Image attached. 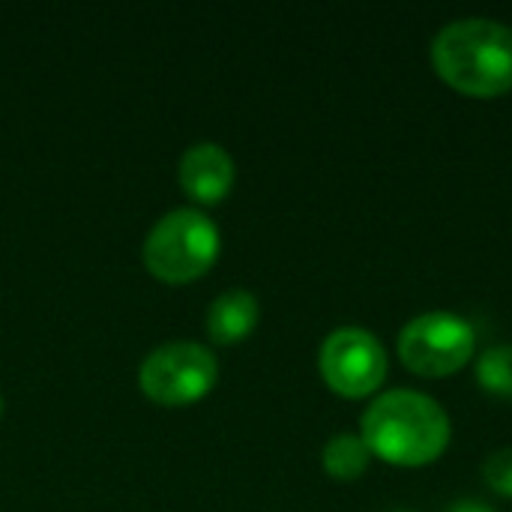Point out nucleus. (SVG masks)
I'll list each match as a JSON object with an SVG mask.
<instances>
[{
  "label": "nucleus",
  "instance_id": "nucleus-8",
  "mask_svg": "<svg viewBox=\"0 0 512 512\" xmlns=\"http://www.w3.org/2000/svg\"><path fill=\"white\" fill-rule=\"evenodd\" d=\"M258 321H261L258 297L246 288H231L210 303L207 336L216 345H240L255 333Z\"/></svg>",
  "mask_w": 512,
  "mask_h": 512
},
{
  "label": "nucleus",
  "instance_id": "nucleus-6",
  "mask_svg": "<svg viewBox=\"0 0 512 512\" xmlns=\"http://www.w3.org/2000/svg\"><path fill=\"white\" fill-rule=\"evenodd\" d=\"M318 369L333 393L345 399H366L384 384L390 363L375 333L363 327H339L324 339Z\"/></svg>",
  "mask_w": 512,
  "mask_h": 512
},
{
  "label": "nucleus",
  "instance_id": "nucleus-3",
  "mask_svg": "<svg viewBox=\"0 0 512 512\" xmlns=\"http://www.w3.org/2000/svg\"><path fill=\"white\" fill-rule=\"evenodd\" d=\"M219 252V225L195 207H177L150 228L141 246V261L153 279L165 285H189L210 273Z\"/></svg>",
  "mask_w": 512,
  "mask_h": 512
},
{
  "label": "nucleus",
  "instance_id": "nucleus-7",
  "mask_svg": "<svg viewBox=\"0 0 512 512\" xmlns=\"http://www.w3.org/2000/svg\"><path fill=\"white\" fill-rule=\"evenodd\" d=\"M180 189L195 201V204H219L228 198L237 180V168L231 153L216 144V141H198L183 150L180 165H177Z\"/></svg>",
  "mask_w": 512,
  "mask_h": 512
},
{
  "label": "nucleus",
  "instance_id": "nucleus-2",
  "mask_svg": "<svg viewBox=\"0 0 512 512\" xmlns=\"http://www.w3.org/2000/svg\"><path fill=\"white\" fill-rule=\"evenodd\" d=\"M432 66L465 96H504L512 87V27L492 18L450 21L432 42Z\"/></svg>",
  "mask_w": 512,
  "mask_h": 512
},
{
  "label": "nucleus",
  "instance_id": "nucleus-11",
  "mask_svg": "<svg viewBox=\"0 0 512 512\" xmlns=\"http://www.w3.org/2000/svg\"><path fill=\"white\" fill-rule=\"evenodd\" d=\"M483 480L489 483V489H495L498 495L512 498V450H498L486 459L483 465Z\"/></svg>",
  "mask_w": 512,
  "mask_h": 512
},
{
  "label": "nucleus",
  "instance_id": "nucleus-4",
  "mask_svg": "<svg viewBox=\"0 0 512 512\" xmlns=\"http://www.w3.org/2000/svg\"><path fill=\"white\" fill-rule=\"evenodd\" d=\"M219 381V363L207 345L165 342L138 366V390L162 408H186L201 402Z\"/></svg>",
  "mask_w": 512,
  "mask_h": 512
},
{
  "label": "nucleus",
  "instance_id": "nucleus-9",
  "mask_svg": "<svg viewBox=\"0 0 512 512\" xmlns=\"http://www.w3.org/2000/svg\"><path fill=\"white\" fill-rule=\"evenodd\" d=\"M372 462V453L366 447V441L360 435H351V432H339L327 441L324 453H321V465L324 471L339 480V483H354L366 474Z\"/></svg>",
  "mask_w": 512,
  "mask_h": 512
},
{
  "label": "nucleus",
  "instance_id": "nucleus-12",
  "mask_svg": "<svg viewBox=\"0 0 512 512\" xmlns=\"http://www.w3.org/2000/svg\"><path fill=\"white\" fill-rule=\"evenodd\" d=\"M450 512H495L492 507H486L483 501H456Z\"/></svg>",
  "mask_w": 512,
  "mask_h": 512
},
{
  "label": "nucleus",
  "instance_id": "nucleus-13",
  "mask_svg": "<svg viewBox=\"0 0 512 512\" xmlns=\"http://www.w3.org/2000/svg\"><path fill=\"white\" fill-rule=\"evenodd\" d=\"M0 417H3V396H0Z\"/></svg>",
  "mask_w": 512,
  "mask_h": 512
},
{
  "label": "nucleus",
  "instance_id": "nucleus-1",
  "mask_svg": "<svg viewBox=\"0 0 512 512\" xmlns=\"http://www.w3.org/2000/svg\"><path fill=\"white\" fill-rule=\"evenodd\" d=\"M360 432L369 453L387 465L423 468L444 456L450 444V417L426 393L390 390L366 408Z\"/></svg>",
  "mask_w": 512,
  "mask_h": 512
},
{
  "label": "nucleus",
  "instance_id": "nucleus-5",
  "mask_svg": "<svg viewBox=\"0 0 512 512\" xmlns=\"http://www.w3.org/2000/svg\"><path fill=\"white\" fill-rule=\"evenodd\" d=\"M474 327L450 312H426L399 333V360L420 378H447L474 357Z\"/></svg>",
  "mask_w": 512,
  "mask_h": 512
},
{
  "label": "nucleus",
  "instance_id": "nucleus-10",
  "mask_svg": "<svg viewBox=\"0 0 512 512\" xmlns=\"http://www.w3.org/2000/svg\"><path fill=\"white\" fill-rule=\"evenodd\" d=\"M477 381L486 393L512 399V345H495L477 360Z\"/></svg>",
  "mask_w": 512,
  "mask_h": 512
}]
</instances>
